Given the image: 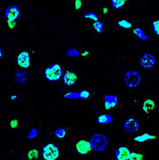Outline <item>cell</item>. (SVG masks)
Listing matches in <instances>:
<instances>
[{
  "instance_id": "6da1fadb",
  "label": "cell",
  "mask_w": 159,
  "mask_h": 160,
  "mask_svg": "<svg viewBox=\"0 0 159 160\" xmlns=\"http://www.w3.org/2000/svg\"><path fill=\"white\" fill-rule=\"evenodd\" d=\"M92 146L90 142L84 139L77 140L74 142V153L79 156H88L92 152Z\"/></svg>"
},
{
  "instance_id": "7a4b0ae2",
  "label": "cell",
  "mask_w": 159,
  "mask_h": 160,
  "mask_svg": "<svg viewBox=\"0 0 159 160\" xmlns=\"http://www.w3.org/2000/svg\"><path fill=\"white\" fill-rule=\"evenodd\" d=\"M62 72H63L62 65L59 63H56V64L49 66L45 69V78L50 81H58L62 76Z\"/></svg>"
},
{
  "instance_id": "3957f363",
  "label": "cell",
  "mask_w": 159,
  "mask_h": 160,
  "mask_svg": "<svg viewBox=\"0 0 159 160\" xmlns=\"http://www.w3.org/2000/svg\"><path fill=\"white\" fill-rule=\"evenodd\" d=\"M90 144L92 148L95 151H104L108 146V138L103 134H96L90 140Z\"/></svg>"
},
{
  "instance_id": "277c9868",
  "label": "cell",
  "mask_w": 159,
  "mask_h": 160,
  "mask_svg": "<svg viewBox=\"0 0 159 160\" xmlns=\"http://www.w3.org/2000/svg\"><path fill=\"white\" fill-rule=\"evenodd\" d=\"M59 148L53 143L48 142L43 147L42 156L45 160H56L59 158Z\"/></svg>"
},
{
  "instance_id": "5b68a950",
  "label": "cell",
  "mask_w": 159,
  "mask_h": 160,
  "mask_svg": "<svg viewBox=\"0 0 159 160\" xmlns=\"http://www.w3.org/2000/svg\"><path fill=\"white\" fill-rule=\"evenodd\" d=\"M34 51H21L18 52L16 56L17 64L23 68H29L31 64V55L33 54Z\"/></svg>"
},
{
  "instance_id": "8992f818",
  "label": "cell",
  "mask_w": 159,
  "mask_h": 160,
  "mask_svg": "<svg viewBox=\"0 0 159 160\" xmlns=\"http://www.w3.org/2000/svg\"><path fill=\"white\" fill-rule=\"evenodd\" d=\"M125 82L129 88H137L142 82V77L137 71H129L126 74Z\"/></svg>"
},
{
  "instance_id": "52a82bcc",
  "label": "cell",
  "mask_w": 159,
  "mask_h": 160,
  "mask_svg": "<svg viewBox=\"0 0 159 160\" xmlns=\"http://www.w3.org/2000/svg\"><path fill=\"white\" fill-rule=\"evenodd\" d=\"M79 80V76L77 72L67 70L63 75V83L65 86L71 87L75 85Z\"/></svg>"
},
{
  "instance_id": "ba28073f",
  "label": "cell",
  "mask_w": 159,
  "mask_h": 160,
  "mask_svg": "<svg viewBox=\"0 0 159 160\" xmlns=\"http://www.w3.org/2000/svg\"><path fill=\"white\" fill-rule=\"evenodd\" d=\"M155 57L151 52H146L140 59V64L146 69H151L155 64Z\"/></svg>"
},
{
  "instance_id": "9c48e42d",
  "label": "cell",
  "mask_w": 159,
  "mask_h": 160,
  "mask_svg": "<svg viewBox=\"0 0 159 160\" xmlns=\"http://www.w3.org/2000/svg\"><path fill=\"white\" fill-rule=\"evenodd\" d=\"M124 128L129 134H133V133L138 131L139 128H140V123L137 119L130 118L125 121Z\"/></svg>"
},
{
  "instance_id": "30bf717a",
  "label": "cell",
  "mask_w": 159,
  "mask_h": 160,
  "mask_svg": "<svg viewBox=\"0 0 159 160\" xmlns=\"http://www.w3.org/2000/svg\"><path fill=\"white\" fill-rule=\"evenodd\" d=\"M119 105L118 98L116 95H107L105 97V108L106 110L114 109Z\"/></svg>"
},
{
  "instance_id": "8fae6325",
  "label": "cell",
  "mask_w": 159,
  "mask_h": 160,
  "mask_svg": "<svg viewBox=\"0 0 159 160\" xmlns=\"http://www.w3.org/2000/svg\"><path fill=\"white\" fill-rule=\"evenodd\" d=\"M19 15H20V11H19V7L12 5L7 8L5 12V16L7 19L10 20H16L19 19Z\"/></svg>"
},
{
  "instance_id": "7c38bea8",
  "label": "cell",
  "mask_w": 159,
  "mask_h": 160,
  "mask_svg": "<svg viewBox=\"0 0 159 160\" xmlns=\"http://www.w3.org/2000/svg\"><path fill=\"white\" fill-rule=\"evenodd\" d=\"M115 154H116L117 159L127 160L129 158L130 151H129V147H126V146H122V147H119L116 149Z\"/></svg>"
},
{
  "instance_id": "4fadbf2b",
  "label": "cell",
  "mask_w": 159,
  "mask_h": 160,
  "mask_svg": "<svg viewBox=\"0 0 159 160\" xmlns=\"http://www.w3.org/2000/svg\"><path fill=\"white\" fill-rule=\"evenodd\" d=\"M142 108L143 111L145 112V114L146 115V117H148L149 113L155 109V102L152 98H146L144 102H143Z\"/></svg>"
},
{
  "instance_id": "5bb4252c",
  "label": "cell",
  "mask_w": 159,
  "mask_h": 160,
  "mask_svg": "<svg viewBox=\"0 0 159 160\" xmlns=\"http://www.w3.org/2000/svg\"><path fill=\"white\" fill-rule=\"evenodd\" d=\"M156 136L155 135H152V134H141V135L137 136V137H135L133 138V142H137V143H142V142H145L146 141H150V140H154L156 138Z\"/></svg>"
},
{
  "instance_id": "9a60e30c",
  "label": "cell",
  "mask_w": 159,
  "mask_h": 160,
  "mask_svg": "<svg viewBox=\"0 0 159 160\" xmlns=\"http://www.w3.org/2000/svg\"><path fill=\"white\" fill-rule=\"evenodd\" d=\"M129 2V0H111L112 8L115 10H120L126 8Z\"/></svg>"
},
{
  "instance_id": "2e32d148",
  "label": "cell",
  "mask_w": 159,
  "mask_h": 160,
  "mask_svg": "<svg viewBox=\"0 0 159 160\" xmlns=\"http://www.w3.org/2000/svg\"><path fill=\"white\" fill-rule=\"evenodd\" d=\"M27 158H29V159L36 160L39 158L40 153H39V150L37 148H36V147H30L27 150Z\"/></svg>"
},
{
  "instance_id": "e0dca14e",
  "label": "cell",
  "mask_w": 159,
  "mask_h": 160,
  "mask_svg": "<svg viewBox=\"0 0 159 160\" xmlns=\"http://www.w3.org/2000/svg\"><path fill=\"white\" fill-rule=\"evenodd\" d=\"M112 118L109 114H102L97 116V121L98 124L100 125H107L109 124L112 122Z\"/></svg>"
},
{
  "instance_id": "ac0fdd59",
  "label": "cell",
  "mask_w": 159,
  "mask_h": 160,
  "mask_svg": "<svg viewBox=\"0 0 159 160\" xmlns=\"http://www.w3.org/2000/svg\"><path fill=\"white\" fill-rule=\"evenodd\" d=\"M133 34L137 36L139 40H148V36L145 34L144 31L142 28H141L140 27H135L133 29Z\"/></svg>"
},
{
  "instance_id": "d6986e66",
  "label": "cell",
  "mask_w": 159,
  "mask_h": 160,
  "mask_svg": "<svg viewBox=\"0 0 159 160\" xmlns=\"http://www.w3.org/2000/svg\"><path fill=\"white\" fill-rule=\"evenodd\" d=\"M68 132H69V129L64 128V127L57 129L54 132L55 138H58V139H64V138L66 137V135L68 134Z\"/></svg>"
},
{
  "instance_id": "ffe728a7",
  "label": "cell",
  "mask_w": 159,
  "mask_h": 160,
  "mask_svg": "<svg viewBox=\"0 0 159 160\" xmlns=\"http://www.w3.org/2000/svg\"><path fill=\"white\" fill-rule=\"evenodd\" d=\"M92 28L96 34H102L104 31V23L102 21H95L92 24Z\"/></svg>"
},
{
  "instance_id": "44dd1931",
  "label": "cell",
  "mask_w": 159,
  "mask_h": 160,
  "mask_svg": "<svg viewBox=\"0 0 159 160\" xmlns=\"http://www.w3.org/2000/svg\"><path fill=\"white\" fill-rule=\"evenodd\" d=\"M27 80V72H18L15 74V82L19 84H24Z\"/></svg>"
},
{
  "instance_id": "7402d4cb",
  "label": "cell",
  "mask_w": 159,
  "mask_h": 160,
  "mask_svg": "<svg viewBox=\"0 0 159 160\" xmlns=\"http://www.w3.org/2000/svg\"><path fill=\"white\" fill-rule=\"evenodd\" d=\"M117 25L119 28L123 29H130L133 27V23L127 19H119L117 21Z\"/></svg>"
},
{
  "instance_id": "603a6c76",
  "label": "cell",
  "mask_w": 159,
  "mask_h": 160,
  "mask_svg": "<svg viewBox=\"0 0 159 160\" xmlns=\"http://www.w3.org/2000/svg\"><path fill=\"white\" fill-rule=\"evenodd\" d=\"M144 158V154L139 152H132L129 154V159L130 160H142Z\"/></svg>"
},
{
  "instance_id": "cb8c5ba5",
  "label": "cell",
  "mask_w": 159,
  "mask_h": 160,
  "mask_svg": "<svg viewBox=\"0 0 159 160\" xmlns=\"http://www.w3.org/2000/svg\"><path fill=\"white\" fill-rule=\"evenodd\" d=\"M64 97L67 99H79L80 93L78 92H67L64 95Z\"/></svg>"
},
{
  "instance_id": "d4e9b609",
  "label": "cell",
  "mask_w": 159,
  "mask_h": 160,
  "mask_svg": "<svg viewBox=\"0 0 159 160\" xmlns=\"http://www.w3.org/2000/svg\"><path fill=\"white\" fill-rule=\"evenodd\" d=\"M84 3L83 0H74V8L78 11L84 9Z\"/></svg>"
},
{
  "instance_id": "484cf974",
  "label": "cell",
  "mask_w": 159,
  "mask_h": 160,
  "mask_svg": "<svg viewBox=\"0 0 159 160\" xmlns=\"http://www.w3.org/2000/svg\"><path fill=\"white\" fill-rule=\"evenodd\" d=\"M152 29L154 31V34L159 36V19H156L152 22Z\"/></svg>"
},
{
  "instance_id": "4316f807",
  "label": "cell",
  "mask_w": 159,
  "mask_h": 160,
  "mask_svg": "<svg viewBox=\"0 0 159 160\" xmlns=\"http://www.w3.org/2000/svg\"><path fill=\"white\" fill-rule=\"evenodd\" d=\"M79 93H80V98L84 100H86L90 98V92L88 89H83Z\"/></svg>"
},
{
  "instance_id": "83f0119b",
  "label": "cell",
  "mask_w": 159,
  "mask_h": 160,
  "mask_svg": "<svg viewBox=\"0 0 159 160\" xmlns=\"http://www.w3.org/2000/svg\"><path fill=\"white\" fill-rule=\"evenodd\" d=\"M84 19H92L93 21H97L99 20L98 19V16L96 15L94 12H88V13H86L84 15Z\"/></svg>"
},
{
  "instance_id": "f1b7e54d",
  "label": "cell",
  "mask_w": 159,
  "mask_h": 160,
  "mask_svg": "<svg viewBox=\"0 0 159 160\" xmlns=\"http://www.w3.org/2000/svg\"><path fill=\"white\" fill-rule=\"evenodd\" d=\"M10 128L11 130H16L18 129L19 127V122L18 119H12V120L10 121Z\"/></svg>"
},
{
  "instance_id": "f546056e",
  "label": "cell",
  "mask_w": 159,
  "mask_h": 160,
  "mask_svg": "<svg viewBox=\"0 0 159 160\" xmlns=\"http://www.w3.org/2000/svg\"><path fill=\"white\" fill-rule=\"evenodd\" d=\"M7 27L10 29H15L17 27V23L15 20H10V19H7L6 22Z\"/></svg>"
},
{
  "instance_id": "4dcf8cb0",
  "label": "cell",
  "mask_w": 159,
  "mask_h": 160,
  "mask_svg": "<svg viewBox=\"0 0 159 160\" xmlns=\"http://www.w3.org/2000/svg\"><path fill=\"white\" fill-rule=\"evenodd\" d=\"M90 56H91V53L88 51L81 52L79 54V57H81L83 59H85V60H89V59L92 58V57H90Z\"/></svg>"
},
{
  "instance_id": "1f68e13d",
  "label": "cell",
  "mask_w": 159,
  "mask_h": 160,
  "mask_svg": "<svg viewBox=\"0 0 159 160\" xmlns=\"http://www.w3.org/2000/svg\"><path fill=\"white\" fill-rule=\"evenodd\" d=\"M66 53H67V55L70 56V57H79L80 52H78L76 49H70Z\"/></svg>"
},
{
  "instance_id": "d6a6232c",
  "label": "cell",
  "mask_w": 159,
  "mask_h": 160,
  "mask_svg": "<svg viewBox=\"0 0 159 160\" xmlns=\"http://www.w3.org/2000/svg\"><path fill=\"white\" fill-rule=\"evenodd\" d=\"M101 13L102 14V15H108L109 14V8L108 6H105V5H103L101 6Z\"/></svg>"
},
{
  "instance_id": "836d02e7",
  "label": "cell",
  "mask_w": 159,
  "mask_h": 160,
  "mask_svg": "<svg viewBox=\"0 0 159 160\" xmlns=\"http://www.w3.org/2000/svg\"><path fill=\"white\" fill-rule=\"evenodd\" d=\"M36 136H37V131H36V129H32L30 134L28 135V138H33L36 137Z\"/></svg>"
},
{
  "instance_id": "e575fe53",
  "label": "cell",
  "mask_w": 159,
  "mask_h": 160,
  "mask_svg": "<svg viewBox=\"0 0 159 160\" xmlns=\"http://www.w3.org/2000/svg\"><path fill=\"white\" fill-rule=\"evenodd\" d=\"M18 98V97L16 96V95H15V96H11V100H15L16 98Z\"/></svg>"
},
{
  "instance_id": "d590c367",
  "label": "cell",
  "mask_w": 159,
  "mask_h": 160,
  "mask_svg": "<svg viewBox=\"0 0 159 160\" xmlns=\"http://www.w3.org/2000/svg\"><path fill=\"white\" fill-rule=\"evenodd\" d=\"M2 49L0 48V58L2 57Z\"/></svg>"
}]
</instances>
